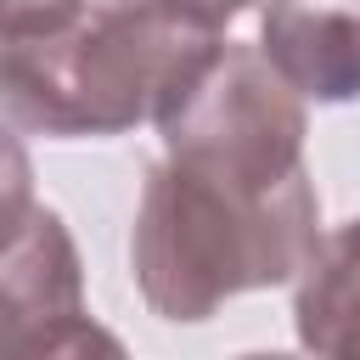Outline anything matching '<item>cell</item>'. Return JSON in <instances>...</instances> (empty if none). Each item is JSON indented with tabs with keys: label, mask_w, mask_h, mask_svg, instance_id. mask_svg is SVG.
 Wrapping results in <instances>:
<instances>
[{
	"label": "cell",
	"mask_w": 360,
	"mask_h": 360,
	"mask_svg": "<svg viewBox=\"0 0 360 360\" xmlns=\"http://www.w3.org/2000/svg\"><path fill=\"white\" fill-rule=\"evenodd\" d=\"M315 242L321 197L309 174L287 186H248L158 158L135 202L129 270L158 321L197 326L236 292L287 287Z\"/></svg>",
	"instance_id": "1"
},
{
	"label": "cell",
	"mask_w": 360,
	"mask_h": 360,
	"mask_svg": "<svg viewBox=\"0 0 360 360\" xmlns=\"http://www.w3.org/2000/svg\"><path fill=\"white\" fill-rule=\"evenodd\" d=\"M208 45V34L180 28L152 0L84 6L56 34L0 45V112L51 141L124 135L158 118Z\"/></svg>",
	"instance_id": "2"
},
{
	"label": "cell",
	"mask_w": 360,
	"mask_h": 360,
	"mask_svg": "<svg viewBox=\"0 0 360 360\" xmlns=\"http://www.w3.org/2000/svg\"><path fill=\"white\" fill-rule=\"evenodd\" d=\"M163 158L191 169L248 180V186H287L309 174L304 163V96L264 62L259 45L214 39L208 56L180 79V90L158 107Z\"/></svg>",
	"instance_id": "3"
},
{
	"label": "cell",
	"mask_w": 360,
	"mask_h": 360,
	"mask_svg": "<svg viewBox=\"0 0 360 360\" xmlns=\"http://www.w3.org/2000/svg\"><path fill=\"white\" fill-rule=\"evenodd\" d=\"M118 349L84 309V264L56 208H39L0 242V354Z\"/></svg>",
	"instance_id": "4"
},
{
	"label": "cell",
	"mask_w": 360,
	"mask_h": 360,
	"mask_svg": "<svg viewBox=\"0 0 360 360\" xmlns=\"http://www.w3.org/2000/svg\"><path fill=\"white\" fill-rule=\"evenodd\" d=\"M259 51L304 101H354L360 0H259Z\"/></svg>",
	"instance_id": "5"
},
{
	"label": "cell",
	"mask_w": 360,
	"mask_h": 360,
	"mask_svg": "<svg viewBox=\"0 0 360 360\" xmlns=\"http://www.w3.org/2000/svg\"><path fill=\"white\" fill-rule=\"evenodd\" d=\"M292 332L309 354L360 360V219L326 231L292 276Z\"/></svg>",
	"instance_id": "6"
},
{
	"label": "cell",
	"mask_w": 360,
	"mask_h": 360,
	"mask_svg": "<svg viewBox=\"0 0 360 360\" xmlns=\"http://www.w3.org/2000/svg\"><path fill=\"white\" fill-rule=\"evenodd\" d=\"M34 214V163L17 141V124L0 112V242Z\"/></svg>",
	"instance_id": "7"
},
{
	"label": "cell",
	"mask_w": 360,
	"mask_h": 360,
	"mask_svg": "<svg viewBox=\"0 0 360 360\" xmlns=\"http://www.w3.org/2000/svg\"><path fill=\"white\" fill-rule=\"evenodd\" d=\"M90 0H0V45L6 39H39L68 28Z\"/></svg>",
	"instance_id": "8"
},
{
	"label": "cell",
	"mask_w": 360,
	"mask_h": 360,
	"mask_svg": "<svg viewBox=\"0 0 360 360\" xmlns=\"http://www.w3.org/2000/svg\"><path fill=\"white\" fill-rule=\"evenodd\" d=\"M163 17H174L180 28L191 34H208V39H225V28L253 6V0H152Z\"/></svg>",
	"instance_id": "9"
},
{
	"label": "cell",
	"mask_w": 360,
	"mask_h": 360,
	"mask_svg": "<svg viewBox=\"0 0 360 360\" xmlns=\"http://www.w3.org/2000/svg\"><path fill=\"white\" fill-rule=\"evenodd\" d=\"M90 6H118V0H90Z\"/></svg>",
	"instance_id": "10"
}]
</instances>
